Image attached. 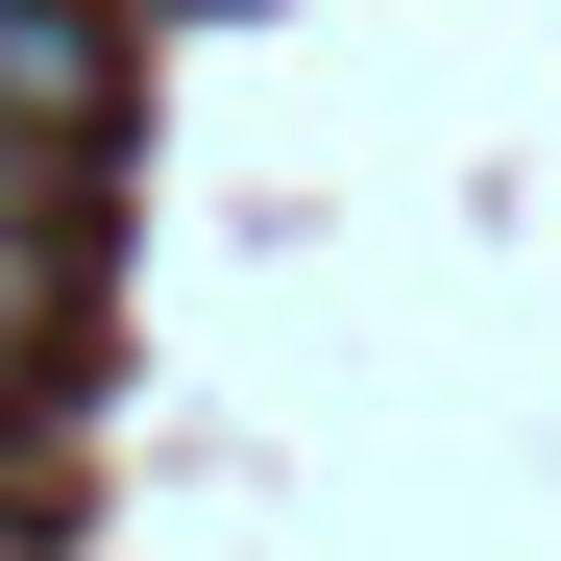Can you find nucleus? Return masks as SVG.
I'll list each match as a JSON object with an SVG mask.
<instances>
[{
	"label": "nucleus",
	"instance_id": "nucleus-2",
	"mask_svg": "<svg viewBox=\"0 0 561 561\" xmlns=\"http://www.w3.org/2000/svg\"><path fill=\"white\" fill-rule=\"evenodd\" d=\"M49 366H73V244H0V439L49 415Z\"/></svg>",
	"mask_w": 561,
	"mask_h": 561
},
{
	"label": "nucleus",
	"instance_id": "nucleus-1",
	"mask_svg": "<svg viewBox=\"0 0 561 561\" xmlns=\"http://www.w3.org/2000/svg\"><path fill=\"white\" fill-rule=\"evenodd\" d=\"M123 147V0H0V244H73Z\"/></svg>",
	"mask_w": 561,
	"mask_h": 561
},
{
	"label": "nucleus",
	"instance_id": "nucleus-3",
	"mask_svg": "<svg viewBox=\"0 0 561 561\" xmlns=\"http://www.w3.org/2000/svg\"><path fill=\"white\" fill-rule=\"evenodd\" d=\"M0 561H25V513H0Z\"/></svg>",
	"mask_w": 561,
	"mask_h": 561
}]
</instances>
